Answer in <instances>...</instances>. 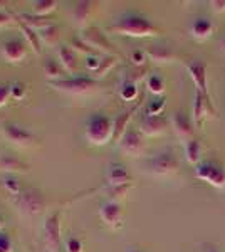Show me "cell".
Listing matches in <instances>:
<instances>
[{
    "instance_id": "obj_1",
    "label": "cell",
    "mask_w": 225,
    "mask_h": 252,
    "mask_svg": "<svg viewBox=\"0 0 225 252\" xmlns=\"http://www.w3.org/2000/svg\"><path fill=\"white\" fill-rule=\"evenodd\" d=\"M109 31L120 35H128V37H153L158 34V29L153 26V22L138 12H123L118 17H114Z\"/></svg>"
},
{
    "instance_id": "obj_2",
    "label": "cell",
    "mask_w": 225,
    "mask_h": 252,
    "mask_svg": "<svg viewBox=\"0 0 225 252\" xmlns=\"http://www.w3.org/2000/svg\"><path fill=\"white\" fill-rule=\"evenodd\" d=\"M114 121L104 113H93L86 120L84 138L94 146H103L113 140Z\"/></svg>"
},
{
    "instance_id": "obj_3",
    "label": "cell",
    "mask_w": 225,
    "mask_h": 252,
    "mask_svg": "<svg viewBox=\"0 0 225 252\" xmlns=\"http://www.w3.org/2000/svg\"><path fill=\"white\" fill-rule=\"evenodd\" d=\"M49 86H52L54 89H57V91L71 93V94H86V93H91L96 89L97 81L89 78V76L74 74L72 78L49 81Z\"/></svg>"
},
{
    "instance_id": "obj_4",
    "label": "cell",
    "mask_w": 225,
    "mask_h": 252,
    "mask_svg": "<svg viewBox=\"0 0 225 252\" xmlns=\"http://www.w3.org/2000/svg\"><path fill=\"white\" fill-rule=\"evenodd\" d=\"M180 161L173 152H161L153 158H150L146 163V170L153 177H171L178 172Z\"/></svg>"
},
{
    "instance_id": "obj_5",
    "label": "cell",
    "mask_w": 225,
    "mask_h": 252,
    "mask_svg": "<svg viewBox=\"0 0 225 252\" xmlns=\"http://www.w3.org/2000/svg\"><path fill=\"white\" fill-rule=\"evenodd\" d=\"M195 177L200 178L205 184L215 187V189H224L225 187V166L215 160L200 161L195 168Z\"/></svg>"
},
{
    "instance_id": "obj_6",
    "label": "cell",
    "mask_w": 225,
    "mask_h": 252,
    "mask_svg": "<svg viewBox=\"0 0 225 252\" xmlns=\"http://www.w3.org/2000/svg\"><path fill=\"white\" fill-rule=\"evenodd\" d=\"M2 129V136L5 138L9 143L14 146H19V148H26V146H32L35 141V136L32 135V131H29L27 128L20 126L17 123H12V121H7L0 126Z\"/></svg>"
},
{
    "instance_id": "obj_7",
    "label": "cell",
    "mask_w": 225,
    "mask_h": 252,
    "mask_svg": "<svg viewBox=\"0 0 225 252\" xmlns=\"http://www.w3.org/2000/svg\"><path fill=\"white\" fill-rule=\"evenodd\" d=\"M118 146L125 155L128 157H140L145 150V141H143V136L138 129L134 128H128L126 133L120 138L118 141Z\"/></svg>"
},
{
    "instance_id": "obj_8",
    "label": "cell",
    "mask_w": 225,
    "mask_h": 252,
    "mask_svg": "<svg viewBox=\"0 0 225 252\" xmlns=\"http://www.w3.org/2000/svg\"><path fill=\"white\" fill-rule=\"evenodd\" d=\"M0 54L2 58L10 64H19L26 59L27 56V46L24 40H20L17 37H9L2 42L0 47Z\"/></svg>"
},
{
    "instance_id": "obj_9",
    "label": "cell",
    "mask_w": 225,
    "mask_h": 252,
    "mask_svg": "<svg viewBox=\"0 0 225 252\" xmlns=\"http://www.w3.org/2000/svg\"><path fill=\"white\" fill-rule=\"evenodd\" d=\"M99 217L106 225L113 229H120L123 223V210L121 205L114 200H106L99 207Z\"/></svg>"
},
{
    "instance_id": "obj_10",
    "label": "cell",
    "mask_w": 225,
    "mask_h": 252,
    "mask_svg": "<svg viewBox=\"0 0 225 252\" xmlns=\"http://www.w3.org/2000/svg\"><path fill=\"white\" fill-rule=\"evenodd\" d=\"M170 125H171V128H173V131L177 133V136L183 141V145L193 138L192 120L185 115V113H182V111L173 113L170 118Z\"/></svg>"
},
{
    "instance_id": "obj_11",
    "label": "cell",
    "mask_w": 225,
    "mask_h": 252,
    "mask_svg": "<svg viewBox=\"0 0 225 252\" xmlns=\"http://www.w3.org/2000/svg\"><path fill=\"white\" fill-rule=\"evenodd\" d=\"M188 74H190L192 81H193V84L197 86L198 93H202V94H207L208 96V89H207V64L203 63V61H190V63L185 64Z\"/></svg>"
},
{
    "instance_id": "obj_12",
    "label": "cell",
    "mask_w": 225,
    "mask_h": 252,
    "mask_svg": "<svg viewBox=\"0 0 225 252\" xmlns=\"http://www.w3.org/2000/svg\"><path fill=\"white\" fill-rule=\"evenodd\" d=\"M141 133L148 136H160L168 129L170 126V120H166L163 115L160 116H143L141 118Z\"/></svg>"
},
{
    "instance_id": "obj_13",
    "label": "cell",
    "mask_w": 225,
    "mask_h": 252,
    "mask_svg": "<svg viewBox=\"0 0 225 252\" xmlns=\"http://www.w3.org/2000/svg\"><path fill=\"white\" fill-rule=\"evenodd\" d=\"M106 182L111 187H123V185H129L131 182V175H129L128 168L123 163L113 161L106 166Z\"/></svg>"
},
{
    "instance_id": "obj_14",
    "label": "cell",
    "mask_w": 225,
    "mask_h": 252,
    "mask_svg": "<svg viewBox=\"0 0 225 252\" xmlns=\"http://www.w3.org/2000/svg\"><path fill=\"white\" fill-rule=\"evenodd\" d=\"M17 205L24 212L39 214L44 207V198L35 190H26V192H20L17 195Z\"/></svg>"
},
{
    "instance_id": "obj_15",
    "label": "cell",
    "mask_w": 225,
    "mask_h": 252,
    "mask_svg": "<svg viewBox=\"0 0 225 252\" xmlns=\"http://www.w3.org/2000/svg\"><path fill=\"white\" fill-rule=\"evenodd\" d=\"M210 116H215V109L212 104L210 97L202 93H195V99H193V121L197 125L202 123L203 120Z\"/></svg>"
},
{
    "instance_id": "obj_16",
    "label": "cell",
    "mask_w": 225,
    "mask_h": 252,
    "mask_svg": "<svg viewBox=\"0 0 225 252\" xmlns=\"http://www.w3.org/2000/svg\"><path fill=\"white\" fill-rule=\"evenodd\" d=\"M59 214H52L47 219L46 225H44V237H46L47 247L52 252L57 251L61 244V223H59Z\"/></svg>"
},
{
    "instance_id": "obj_17",
    "label": "cell",
    "mask_w": 225,
    "mask_h": 252,
    "mask_svg": "<svg viewBox=\"0 0 225 252\" xmlns=\"http://www.w3.org/2000/svg\"><path fill=\"white\" fill-rule=\"evenodd\" d=\"M190 34L195 40H205L214 34V22L207 17H197L190 24Z\"/></svg>"
},
{
    "instance_id": "obj_18",
    "label": "cell",
    "mask_w": 225,
    "mask_h": 252,
    "mask_svg": "<svg viewBox=\"0 0 225 252\" xmlns=\"http://www.w3.org/2000/svg\"><path fill=\"white\" fill-rule=\"evenodd\" d=\"M83 40L86 42V46H89V47L101 49V51H104V52H111V46H109L108 39L104 37V34H101V32L97 29H94V27H89V29L84 31Z\"/></svg>"
},
{
    "instance_id": "obj_19",
    "label": "cell",
    "mask_w": 225,
    "mask_h": 252,
    "mask_svg": "<svg viewBox=\"0 0 225 252\" xmlns=\"http://www.w3.org/2000/svg\"><path fill=\"white\" fill-rule=\"evenodd\" d=\"M146 58H150L151 61L155 63H171L175 61V52L171 51V47H166V46H151L146 49Z\"/></svg>"
},
{
    "instance_id": "obj_20",
    "label": "cell",
    "mask_w": 225,
    "mask_h": 252,
    "mask_svg": "<svg viewBox=\"0 0 225 252\" xmlns=\"http://www.w3.org/2000/svg\"><path fill=\"white\" fill-rule=\"evenodd\" d=\"M0 170L12 175L17 172H27V165L14 155H2L0 157Z\"/></svg>"
},
{
    "instance_id": "obj_21",
    "label": "cell",
    "mask_w": 225,
    "mask_h": 252,
    "mask_svg": "<svg viewBox=\"0 0 225 252\" xmlns=\"http://www.w3.org/2000/svg\"><path fill=\"white\" fill-rule=\"evenodd\" d=\"M59 54V64L63 66L64 71L67 72H76V54L69 46H61L57 49Z\"/></svg>"
},
{
    "instance_id": "obj_22",
    "label": "cell",
    "mask_w": 225,
    "mask_h": 252,
    "mask_svg": "<svg viewBox=\"0 0 225 252\" xmlns=\"http://www.w3.org/2000/svg\"><path fill=\"white\" fill-rule=\"evenodd\" d=\"M185 158L190 165L197 166L200 163V158H202V143L197 138H192L190 141L185 143Z\"/></svg>"
},
{
    "instance_id": "obj_23",
    "label": "cell",
    "mask_w": 225,
    "mask_h": 252,
    "mask_svg": "<svg viewBox=\"0 0 225 252\" xmlns=\"http://www.w3.org/2000/svg\"><path fill=\"white\" fill-rule=\"evenodd\" d=\"M136 111V108H133L131 111H128V113H125V115H121L120 118H116L114 120V136H113V140H118L120 141V138L125 135L126 133V126H128V121L131 120V115Z\"/></svg>"
},
{
    "instance_id": "obj_24",
    "label": "cell",
    "mask_w": 225,
    "mask_h": 252,
    "mask_svg": "<svg viewBox=\"0 0 225 252\" xmlns=\"http://www.w3.org/2000/svg\"><path fill=\"white\" fill-rule=\"evenodd\" d=\"M146 88H148L150 93L160 96L165 91V81H163V78L160 74H150L148 78H146Z\"/></svg>"
},
{
    "instance_id": "obj_25",
    "label": "cell",
    "mask_w": 225,
    "mask_h": 252,
    "mask_svg": "<svg viewBox=\"0 0 225 252\" xmlns=\"http://www.w3.org/2000/svg\"><path fill=\"white\" fill-rule=\"evenodd\" d=\"M120 96L123 97L125 101H133L134 97L138 96V86L136 83L131 79H126L125 83L120 86Z\"/></svg>"
},
{
    "instance_id": "obj_26",
    "label": "cell",
    "mask_w": 225,
    "mask_h": 252,
    "mask_svg": "<svg viewBox=\"0 0 225 252\" xmlns=\"http://www.w3.org/2000/svg\"><path fill=\"white\" fill-rule=\"evenodd\" d=\"M57 2L56 0H40V2H34V14L37 17H44L46 14H51L56 9Z\"/></svg>"
},
{
    "instance_id": "obj_27",
    "label": "cell",
    "mask_w": 225,
    "mask_h": 252,
    "mask_svg": "<svg viewBox=\"0 0 225 252\" xmlns=\"http://www.w3.org/2000/svg\"><path fill=\"white\" fill-rule=\"evenodd\" d=\"M165 109V99L163 97H153L151 101H148L146 104V116H160Z\"/></svg>"
},
{
    "instance_id": "obj_28",
    "label": "cell",
    "mask_w": 225,
    "mask_h": 252,
    "mask_svg": "<svg viewBox=\"0 0 225 252\" xmlns=\"http://www.w3.org/2000/svg\"><path fill=\"white\" fill-rule=\"evenodd\" d=\"M2 185H3V189H5L7 192L15 195V197L20 193V184H19V180L14 177V175H5V177L2 178Z\"/></svg>"
},
{
    "instance_id": "obj_29",
    "label": "cell",
    "mask_w": 225,
    "mask_h": 252,
    "mask_svg": "<svg viewBox=\"0 0 225 252\" xmlns=\"http://www.w3.org/2000/svg\"><path fill=\"white\" fill-rule=\"evenodd\" d=\"M26 93H27V88L24 83H20V81L10 83V97H14V99H24Z\"/></svg>"
},
{
    "instance_id": "obj_30",
    "label": "cell",
    "mask_w": 225,
    "mask_h": 252,
    "mask_svg": "<svg viewBox=\"0 0 225 252\" xmlns=\"http://www.w3.org/2000/svg\"><path fill=\"white\" fill-rule=\"evenodd\" d=\"M44 67H46V72L51 78H54V79H51V81H56V79H59V76H61V67H59V63H56L54 59H47L46 61V64H44Z\"/></svg>"
},
{
    "instance_id": "obj_31",
    "label": "cell",
    "mask_w": 225,
    "mask_h": 252,
    "mask_svg": "<svg viewBox=\"0 0 225 252\" xmlns=\"http://www.w3.org/2000/svg\"><path fill=\"white\" fill-rule=\"evenodd\" d=\"M89 9H91V3H89V2H79L76 5V9H74L76 19L79 20V22L86 20V17H88V14H89Z\"/></svg>"
},
{
    "instance_id": "obj_32",
    "label": "cell",
    "mask_w": 225,
    "mask_h": 252,
    "mask_svg": "<svg viewBox=\"0 0 225 252\" xmlns=\"http://www.w3.org/2000/svg\"><path fill=\"white\" fill-rule=\"evenodd\" d=\"M66 252H83V242L79 241L77 237H69L66 241V246H64Z\"/></svg>"
},
{
    "instance_id": "obj_33",
    "label": "cell",
    "mask_w": 225,
    "mask_h": 252,
    "mask_svg": "<svg viewBox=\"0 0 225 252\" xmlns=\"http://www.w3.org/2000/svg\"><path fill=\"white\" fill-rule=\"evenodd\" d=\"M101 61L103 59H101L99 56H93V54L86 56V67H88L91 72H96L101 66Z\"/></svg>"
},
{
    "instance_id": "obj_34",
    "label": "cell",
    "mask_w": 225,
    "mask_h": 252,
    "mask_svg": "<svg viewBox=\"0 0 225 252\" xmlns=\"http://www.w3.org/2000/svg\"><path fill=\"white\" fill-rule=\"evenodd\" d=\"M10 99V84L0 83V108L5 106Z\"/></svg>"
},
{
    "instance_id": "obj_35",
    "label": "cell",
    "mask_w": 225,
    "mask_h": 252,
    "mask_svg": "<svg viewBox=\"0 0 225 252\" xmlns=\"http://www.w3.org/2000/svg\"><path fill=\"white\" fill-rule=\"evenodd\" d=\"M0 252H12V241L7 234H0Z\"/></svg>"
},
{
    "instance_id": "obj_36",
    "label": "cell",
    "mask_w": 225,
    "mask_h": 252,
    "mask_svg": "<svg viewBox=\"0 0 225 252\" xmlns=\"http://www.w3.org/2000/svg\"><path fill=\"white\" fill-rule=\"evenodd\" d=\"M114 64V58H106V59H103L101 61V66H99V69L96 71V74H101V76H104L106 72H108V69L111 67Z\"/></svg>"
},
{
    "instance_id": "obj_37",
    "label": "cell",
    "mask_w": 225,
    "mask_h": 252,
    "mask_svg": "<svg viewBox=\"0 0 225 252\" xmlns=\"http://www.w3.org/2000/svg\"><path fill=\"white\" fill-rule=\"evenodd\" d=\"M131 59H133V63L134 64H143L145 63V59H146V52H143V51H134L133 54H131Z\"/></svg>"
},
{
    "instance_id": "obj_38",
    "label": "cell",
    "mask_w": 225,
    "mask_h": 252,
    "mask_svg": "<svg viewBox=\"0 0 225 252\" xmlns=\"http://www.w3.org/2000/svg\"><path fill=\"white\" fill-rule=\"evenodd\" d=\"M212 10L220 14V12H225V0H212L210 2Z\"/></svg>"
},
{
    "instance_id": "obj_39",
    "label": "cell",
    "mask_w": 225,
    "mask_h": 252,
    "mask_svg": "<svg viewBox=\"0 0 225 252\" xmlns=\"http://www.w3.org/2000/svg\"><path fill=\"white\" fill-rule=\"evenodd\" d=\"M12 24V17L7 12L0 10V27H9Z\"/></svg>"
},
{
    "instance_id": "obj_40",
    "label": "cell",
    "mask_w": 225,
    "mask_h": 252,
    "mask_svg": "<svg viewBox=\"0 0 225 252\" xmlns=\"http://www.w3.org/2000/svg\"><path fill=\"white\" fill-rule=\"evenodd\" d=\"M220 52H224L225 54V37L222 39V42H220Z\"/></svg>"
},
{
    "instance_id": "obj_41",
    "label": "cell",
    "mask_w": 225,
    "mask_h": 252,
    "mask_svg": "<svg viewBox=\"0 0 225 252\" xmlns=\"http://www.w3.org/2000/svg\"><path fill=\"white\" fill-rule=\"evenodd\" d=\"M126 252H141V251H138V249H133V247H131V249H128V251H126Z\"/></svg>"
},
{
    "instance_id": "obj_42",
    "label": "cell",
    "mask_w": 225,
    "mask_h": 252,
    "mask_svg": "<svg viewBox=\"0 0 225 252\" xmlns=\"http://www.w3.org/2000/svg\"><path fill=\"white\" fill-rule=\"evenodd\" d=\"M207 252H219V251H217V249H214V247H210V249H208Z\"/></svg>"
},
{
    "instance_id": "obj_43",
    "label": "cell",
    "mask_w": 225,
    "mask_h": 252,
    "mask_svg": "<svg viewBox=\"0 0 225 252\" xmlns=\"http://www.w3.org/2000/svg\"><path fill=\"white\" fill-rule=\"evenodd\" d=\"M3 227V220H2V217H0V229Z\"/></svg>"
},
{
    "instance_id": "obj_44",
    "label": "cell",
    "mask_w": 225,
    "mask_h": 252,
    "mask_svg": "<svg viewBox=\"0 0 225 252\" xmlns=\"http://www.w3.org/2000/svg\"><path fill=\"white\" fill-rule=\"evenodd\" d=\"M0 136H2V129H0Z\"/></svg>"
}]
</instances>
